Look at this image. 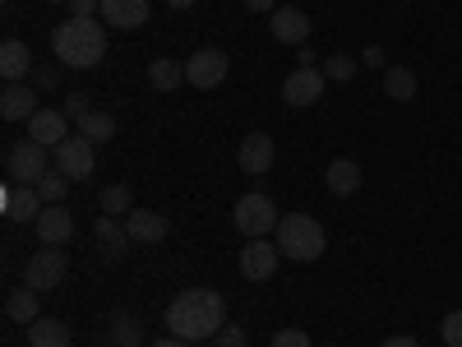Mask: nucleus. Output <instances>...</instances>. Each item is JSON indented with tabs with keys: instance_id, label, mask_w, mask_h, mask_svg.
Returning a JSON list of instances; mask_svg holds the SVG:
<instances>
[{
	"instance_id": "obj_33",
	"label": "nucleus",
	"mask_w": 462,
	"mask_h": 347,
	"mask_svg": "<svg viewBox=\"0 0 462 347\" xmlns=\"http://www.w3.org/2000/svg\"><path fill=\"white\" fill-rule=\"evenodd\" d=\"M213 347H245V329H236V324H222V329L213 333Z\"/></svg>"
},
{
	"instance_id": "obj_11",
	"label": "nucleus",
	"mask_w": 462,
	"mask_h": 347,
	"mask_svg": "<svg viewBox=\"0 0 462 347\" xmlns=\"http://www.w3.org/2000/svg\"><path fill=\"white\" fill-rule=\"evenodd\" d=\"M69 135H74L69 130V116L60 107H37V116L28 121V139H37L42 148H60Z\"/></svg>"
},
{
	"instance_id": "obj_6",
	"label": "nucleus",
	"mask_w": 462,
	"mask_h": 347,
	"mask_svg": "<svg viewBox=\"0 0 462 347\" xmlns=\"http://www.w3.org/2000/svg\"><path fill=\"white\" fill-rule=\"evenodd\" d=\"M65 268H69L65 250H56V246L37 250V255L28 259V268H23V287H32V292H56V287L65 283Z\"/></svg>"
},
{
	"instance_id": "obj_31",
	"label": "nucleus",
	"mask_w": 462,
	"mask_h": 347,
	"mask_svg": "<svg viewBox=\"0 0 462 347\" xmlns=\"http://www.w3.org/2000/svg\"><path fill=\"white\" fill-rule=\"evenodd\" d=\"M60 111L69 116V121H74V126H79V121H84V116L93 111V98H88L84 89H74V93H65V107H60Z\"/></svg>"
},
{
	"instance_id": "obj_8",
	"label": "nucleus",
	"mask_w": 462,
	"mask_h": 347,
	"mask_svg": "<svg viewBox=\"0 0 462 347\" xmlns=\"http://www.w3.org/2000/svg\"><path fill=\"white\" fill-rule=\"evenodd\" d=\"M226 70H231V61H226V52H217V47H204V52H195L185 61V84H195V89H217L222 80H226Z\"/></svg>"
},
{
	"instance_id": "obj_40",
	"label": "nucleus",
	"mask_w": 462,
	"mask_h": 347,
	"mask_svg": "<svg viewBox=\"0 0 462 347\" xmlns=\"http://www.w3.org/2000/svg\"><path fill=\"white\" fill-rule=\"evenodd\" d=\"M296 65H315V52L310 47H296Z\"/></svg>"
},
{
	"instance_id": "obj_7",
	"label": "nucleus",
	"mask_w": 462,
	"mask_h": 347,
	"mask_svg": "<svg viewBox=\"0 0 462 347\" xmlns=\"http://www.w3.org/2000/svg\"><path fill=\"white\" fill-rule=\"evenodd\" d=\"M278 259H282V250L268 241V237L245 241V250H241V278L245 283H268V278L278 274Z\"/></svg>"
},
{
	"instance_id": "obj_16",
	"label": "nucleus",
	"mask_w": 462,
	"mask_h": 347,
	"mask_svg": "<svg viewBox=\"0 0 462 347\" xmlns=\"http://www.w3.org/2000/svg\"><path fill=\"white\" fill-rule=\"evenodd\" d=\"M32 227H37V241L42 246H65L74 237V213H65V204H47Z\"/></svg>"
},
{
	"instance_id": "obj_24",
	"label": "nucleus",
	"mask_w": 462,
	"mask_h": 347,
	"mask_svg": "<svg viewBox=\"0 0 462 347\" xmlns=\"http://www.w3.org/2000/svg\"><path fill=\"white\" fill-rule=\"evenodd\" d=\"M106 338H111V347H139L143 342V324L130 311H116L111 324H106Z\"/></svg>"
},
{
	"instance_id": "obj_2",
	"label": "nucleus",
	"mask_w": 462,
	"mask_h": 347,
	"mask_svg": "<svg viewBox=\"0 0 462 347\" xmlns=\"http://www.w3.org/2000/svg\"><path fill=\"white\" fill-rule=\"evenodd\" d=\"M51 52H56V61L65 70H93V65H102V56H106V28H102V19L97 14L93 19L69 14L65 23L51 28Z\"/></svg>"
},
{
	"instance_id": "obj_19",
	"label": "nucleus",
	"mask_w": 462,
	"mask_h": 347,
	"mask_svg": "<svg viewBox=\"0 0 462 347\" xmlns=\"http://www.w3.org/2000/svg\"><path fill=\"white\" fill-rule=\"evenodd\" d=\"M93 237H97V246H102V255H106V259H121V255H125V246H130L125 218H106V213H97Z\"/></svg>"
},
{
	"instance_id": "obj_20",
	"label": "nucleus",
	"mask_w": 462,
	"mask_h": 347,
	"mask_svg": "<svg viewBox=\"0 0 462 347\" xmlns=\"http://www.w3.org/2000/svg\"><path fill=\"white\" fill-rule=\"evenodd\" d=\"M0 116H5V121H32V116H37L32 89L28 84H5V89H0Z\"/></svg>"
},
{
	"instance_id": "obj_27",
	"label": "nucleus",
	"mask_w": 462,
	"mask_h": 347,
	"mask_svg": "<svg viewBox=\"0 0 462 347\" xmlns=\"http://www.w3.org/2000/svg\"><path fill=\"white\" fill-rule=\"evenodd\" d=\"M79 135L84 139H93V144H106V139H116V116H106V111H88L84 121H79Z\"/></svg>"
},
{
	"instance_id": "obj_39",
	"label": "nucleus",
	"mask_w": 462,
	"mask_h": 347,
	"mask_svg": "<svg viewBox=\"0 0 462 347\" xmlns=\"http://www.w3.org/2000/svg\"><path fill=\"white\" fill-rule=\"evenodd\" d=\"M383 347H420V342L407 338V333H398V338H383Z\"/></svg>"
},
{
	"instance_id": "obj_4",
	"label": "nucleus",
	"mask_w": 462,
	"mask_h": 347,
	"mask_svg": "<svg viewBox=\"0 0 462 347\" xmlns=\"http://www.w3.org/2000/svg\"><path fill=\"white\" fill-rule=\"evenodd\" d=\"M51 172V148H42L37 139H19L5 148V176L10 185H37Z\"/></svg>"
},
{
	"instance_id": "obj_26",
	"label": "nucleus",
	"mask_w": 462,
	"mask_h": 347,
	"mask_svg": "<svg viewBox=\"0 0 462 347\" xmlns=\"http://www.w3.org/2000/svg\"><path fill=\"white\" fill-rule=\"evenodd\" d=\"M383 93H389L393 102H411L416 98V74L407 65H389L383 70Z\"/></svg>"
},
{
	"instance_id": "obj_13",
	"label": "nucleus",
	"mask_w": 462,
	"mask_h": 347,
	"mask_svg": "<svg viewBox=\"0 0 462 347\" xmlns=\"http://www.w3.org/2000/svg\"><path fill=\"white\" fill-rule=\"evenodd\" d=\"M268 33H273L282 47H305V42H310V14L296 10V5L273 10V19H268Z\"/></svg>"
},
{
	"instance_id": "obj_34",
	"label": "nucleus",
	"mask_w": 462,
	"mask_h": 347,
	"mask_svg": "<svg viewBox=\"0 0 462 347\" xmlns=\"http://www.w3.org/2000/svg\"><path fill=\"white\" fill-rule=\"evenodd\" d=\"M273 347H315V342L305 338L300 329H282V333H273Z\"/></svg>"
},
{
	"instance_id": "obj_5",
	"label": "nucleus",
	"mask_w": 462,
	"mask_h": 347,
	"mask_svg": "<svg viewBox=\"0 0 462 347\" xmlns=\"http://www.w3.org/2000/svg\"><path fill=\"white\" fill-rule=\"evenodd\" d=\"M236 227L245 231V241H254V237H268V231H278V204L263 195V190H250V195H241L236 200Z\"/></svg>"
},
{
	"instance_id": "obj_15",
	"label": "nucleus",
	"mask_w": 462,
	"mask_h": 347,
	"mask_svg": "<svg viewBox=\"0 0 462 347\" xmlns=\"http://www.w3.org/2000/svg\"><path fill=\"white\" fill-rule=\"evenodd\" d=\"M32 70H37V61H32L28 42L5 37V42H0V74H5V84H28Z\"/></svg>"
},
{
	"instance_id": "obj_21",
	"label": "nucleus",
	"mask_w": 462,
	"mask_h": 347,
	"mask_svg": "<svg viewBox=\"0 0 462 347\" xmlns=\"http://www.w3.org/2000/svg\"><path fill=\"white\" fill-rule=\"evenodd\" d=\"M324 185L333 190L337 200L356 195V190H361V167H356L352 158H333V163H328V172H324Z\"/></svg>"
},
{
	"instance_id": "obj_37",
	"label": "nucleus",
	"mask_w": 462,
	"mask_h": 347,
	"mask_svg": "<svg viewBox=\"0 0 462 347\" xmlns=\"http://www.w3.org/2000/svg\"><path fill=\"white\" fill-rule=\"evenodd\" d=\"M365 65H374V70H389V56H383V47H365V56H361Z\"/></svg>"
},
{
	"instance_id": "obj_29",
	"label": "nucleus",
	"mask_w": 462,
	"mask_h": 347,
	"mask_svg": "<svg viewBox=\"0 0 462 347\" xmlns=\"http://www.w3.org/2000/svg\"><path fill=\"white\" fill-rule=\"evenodd\" d=\"M65 190H69V176L60 167H51L42 181H37V195H42V204H65Z\"/></svg>"
},
{
	"instance_id": "obj_43",
	"label": "nucleus",
	"mask_w": 462,
	"mask_h": 347,
	"mask_svg": "<svg viewBox=\"0 0 462 347\" xmlns=\"http://www.w3.org/2000/svg\"><path fill=\"white\" fill-rule=\"evenodd\" d=\"M51 5H69V0H51Z\"/></svg>"
},
{
	"instance_id": "obj_36",
	"label": "nucleus",
	"mask_w": 462,
	"mask_h": 347,
	"mask_svg": "<svg viewBox=\"0 0 462 347\" xmlns=\"http://www.w3.org/2000/svg\"><path fill=\"white\" fill-rule=\"evenodd\" d=\"M102 10V0H69V14H79V19H93Z\"/></svg>"
},
{
	"instance_id": "obj_32",
	"label": "nucleus",
	"mask_w": 462,
	"mask_h": 347,
	"mask_svg": "<svg viewBox=\"0 0 462 347\" xmlns=\"http://www.w3.org/2000/svg\"><path fill=\"white\" fill-rule=\"evenodd\" d=\"M439 333H444V347H462V311H448Z\"/></svg>"
},
{
	"instance_id": "obj_30",
	"label": "nucleus",
	"mask_w": 462,
	"mask_h": 347,
	"mask_svg": "<svg viewBox=\"0 0 462 347\" xmlns=\"http://www.w3.org/2000/svg\"><path fill=\"white\" fill-rule=\"evenodd\" d=\"M352 74H356V61H352V56H342V52H337V56L324 61V80H333V84H346Z\"/></svg>"
},
{
	"instance_id": "obj_17",
	"label": "nucleus",
	"mask_w": 462,
	"mask_h": 347,
	"mask_svg": "<svg viewBox=\"0 0 462 347\" xmlns=\"http://www.w3.org/2000/svg\"><path fill=\"white\" fill-rule=\"evenodd\" d=\"M102 23L106 28H143L148 23V0H102Z\"/></svg>"
},
{
	"instance_id": "obj_3",
	"label": "nucleus",
	"mask_w": 462,
	"mask_h": 347,
	"mask_svg": "<svg viewBox=\"0 0 462 347\" xmlns=\"http://www.w3.org/2000/svg\"><path fill=\"white\" fill-rule=\"evenodd\" d=\"M324 246H328V237H324V222H319L315 213H287V218L278 222V250H282L287 259L310 264V259L324 255Z\"/></svg>"
},
{
	"instance_id": "obj_18",
	"label": "nucleus",
	"mask_w": 462,
	"mask_h": 347,
	"mask_svg": "<svg viewBox=\"0 0 462 347\" xmlns=\"http://www.w3.org/2000/svg\"><path fill=\"white\" fill-rule=\"evenodd\" d=\"M125 231H130V241H139V246H158V241H167L171 222L162 213H152V209H134L125 218Z\"/></svg>"
},
{
	"instance_id": "obj_14",
	"label": "nucleus",
	"mask_w": 462,
	"mask_h": 347,
	"mask_svg": "<svg viewBox=\"0 0 462 347\" xmlns=\"http://www.w3.org/2000/svg\"><path fill=\"white\" fill-rule=\"evenodd\" d=\"M0 209H5L10 222H37V213H42V195H37V185H5L0 190Z\"/></svg>"
},
{
	"instance_id": "obj_1",
	"label": "nucleus",
	"mask_w": 462,
	"mask_h": 347,
	"mask_svg": "<svg viewBox=\"0 0 462 347\" xmlns=\"http://www.w3.org/2000/svg\"><path fill=\"white\" fill-rule=\"evenodd\" d=\"M222 324H226V301H222V292H213V287H185V292H176V301L167 305V329H171V338L204 342V338H213Z\"/></svg>"
},
{
	"instance_id": "obj_38",
	"label": "nucleus",
	"mask_w": 462,
	"mask_h": 347,
	"mask_svg": "<svg viewBox=\"0 0 462 347\" xmlns=\"http://www.w3.org/2000/svg\"><path fill=\"white\" fill-rule=\"evenodd\" d=\"M245 5H250L254 14H273V10H278V0H245Z\"/></svg>"
},
{
	"instance_id": "obj_12",
	"label": "nucleus",
	"mask_w": 462,
	"mask_h": 347,
	"mask_svg": "<svg viewBox=\"0 0 462 347\" xmlns=\"http://www.w3.org/2000/svg\"><path fill=\"white\" fill-rule=\"evenodd\" d=\"M273 158H278V148H273V139H268L263 130H250L241 139V148H236V163H241L245 176H263L268 167H273Z\"/></svg>"
},
{
	"instance_id": "obj_10",
	"label": "nucleus",
	"mask_w": 462,
	"mask_h": 347,
	"mask_svg": "<svg viewBox=\"0 0 462 347\" xmlns=\"http://www.w3.org/2000/svg\"><path fill=\"white\" fill-rule=\"evenodd\" d=\"M93 139H84L79 130H74L60 148H56V167L69 176V181H84V176H93Z\"/></svg>"
},
{
	"instance_id": "obj_22",
	"label": "nucleus",
	"mask_w": 462,
	"mask_h": 347,
	"mask_svg": "<svg viewBox=\"0 0 462 347\" xmlns=\"http://www.w3.org/2000/svg\"><path fill=\"white\" fill-rule=\"evenodd\" d=\"M69 338H74V333H69L65 320H47V315H42V320L28 324V347H69Z\"/></svg>"
},
{
	"instance_id": "obj_35",
	"label": "nucleus",
	"mask_w": 462,
	"mask_h": 347,
	"mask_svg": "<svg viewBox=\"0 0 462 347\" xmlns=\"http://www.w3.org/2000/svg\"><path fill=\"white\" fill-rule=\"evenodd\" d=\"M32 84H37V89H56V84H60L56 65H37V70H32Z\"/></svg>"
},
{
	"instance_id": "obj_28",
	"label": "nucleus",
	"mask_w": 462,
	"mask_h": 347,
	"mask_svg": "<svg viewBox=\"0 0 462 347\" xmlns=\"http://www.w3.org/2000/svg\"><path fill=\"white\" fill-rule=\"evenodd\" d=\"M106 218H130L134 213V200H130V185H106L102 190V204H97Z\"/></svg>"
},
{
	"instance_id": "obj_41",
	"label": "nucleus",
	"mask_w": 462,
	"mask_h": 347,
	"mask_svg": "<svg viewBox=\"0 0 462 347\" xmlns=\"http://www.w3.org/2000/svg\"><path fill=\"white\" fill-rule=\"evenodd\" d=\"M148 347H189L185 338H158V342H148Z\"/></svg>"
},
{
	"instance_id": "obj_23",
	"label": "nucleus",
	"mask_w": 462,
	"mask_h": 347,
	"mask_svg": "<svg viewBox=\"0 0 462 347\" xmlns=\"http://www.w3.org/2000/svg\"><path fill=\"white\" fill-rule=\"evenodd\" d=\"M5 315H10L14 324H32V320H42V292H32V287L10 292V301H5Z\"/></svg>"
},
{
	"instance_id": "obj_42",
	"label": "nucleus",
	"mask_w": 462,
	"mask_h": 347,
	"mask_svg": "<svg viewBox=\"0 0 462 347\" xmlns=\"http://www.w3.org/2000/svg\"><path fill=\"white\" fill-rule=\"evenodd\" d=\"M167 5H171V10H189V5H195V0H167Z\"/></svg>"
},
{
	"instance_id": "obj_25",
	"label": "nucleus",
	"mask_w": 462,
	"mask_h": 347,
	"mask_svg": "<svg viewBox=\"0 0 462 347\" xmlns=\"http://www.w3.org/2000/svg\"><path fill=\"white\" fill-rule=\"evenodd\" d=\"M148 84L158 89V93H176V89L185 84V65H176V61H167V56L152 61V65H148Z\"/></svg>"
},
{
	"instance_id": "obj_9",
	"label": "nucleus",
	"mask_w": 462,
	"mask_h": 347,
	"mask_svg": "<svg viewBox=\"0 0 462 347\" xmlns=\"http://www.w3.org/2000/svg\"><path fill=\"white\" fill-rule=\"evenodd\" d=\"M324 98V70L315 65H296L287 74V84H282V102L287 107H315Z\"/></svg>"
}]
</instances>
